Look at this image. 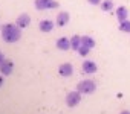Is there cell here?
Masks as SVG:
<instances>
[{
  "label": "cell",
  "mask_w": 130,
  "mask_h": 114,
  "mask_svg": "<svg viewBox=\"0 0 130 114\" xmlns=\"http://www.w3.org/2000/svg\"><path fill=\"white\" fill-rule=\"evenodd\" d=\"M2 38L6 43H17L22 38V27H19L17 24L12 23H6L2 26Z\"/></svg>",
  "instance_id": "cell-1"
},
{
  "label": "cell",
  "mask_w": 130,
  "mask_h": 114,
  "mask_svg": "<svg viewBox=\"0 0 130 114\" xmlns=\"http://www.w3.org/2000/svg\"><path fill=\"white\" fill-rule=\"evenodd\" d=\"M95 88H96V85H95V82L92 79H84L77 85V90L80 93H83V94H90V93L95 91Z\"/></svg>",
  "instance_id": "cell-2"
},
{
  "label": "cell",
  "mask_w": 130,
  "mask_h": 114,
  "mask_svg": "<svg viewBox=\"0 0 130 114\" xmlns=\"http://www.w3.org/2000/svg\"><path fill=\"white\" fill-rule=\"evenodd\" d=\"M58 2L55 0H35V8L38 11H44V9H55L58 8Z\"/></svg>",
  "instance_id": "cell-3"
},
{
  "label": "cell",
  "mask_w": 130,
  "mask_h": 114,
  "mask_svg": "<svg viewBox=\"0 0 130 114\" xmlns=\"http://www.w3.org/2000/svg\"><path fill=\"white\" fill-rule=\"evenodd\" d=\"M80 100H81V93L77 90V91H69L68 93V96H66V103H68V106H77L78 103H80Z\"/></svg>",
  "instance_id": "cell-4"
},
{
  "label": "cell",
  "mask_w": 130,
  "mask_h": 114,
  "mask_svg": "<svg viewBox=\"0 0 130 114\" xmlns=\"http://www.w3.org/2000/svg\"><path fill=\"white\" fill-rule=\"evenodd\" d=\"M12 70H14V63L11 61V60H3L2 61V64H0V72H2V75H5V76H9L11 73H12Z\"/></svg>",
  "instance_id": "cell-5"
},
{
  "label": "cell",
  "mask_w": 130,
  "mask_h": 114,
  "mask_svg": "<svg viewBox=\"0 0 130 114\" xmlns=\"http://www.w3.org/2000/svg\"><path fill=\"white\" fill-rule=\"evenodd\" d=\"M58 73H60L61 76H64V78L72 76V73H74V67H72V64H69V63L61 64V66L58 67Z\"/></svg>",
  "instance_id": "cell-6"
},
{
  "label": "cell",
  "mask_w": 130,
  "mask_h": 114,
  "mask_svg": "<svg viewBox=\"0 0 130 114\" xmlns=\"http://www.w3.org/2000/svg\"><path fill=\"white\" fill-rule=\"evenodd\" d=\"M15 24H17L19 27L25 29V27H28V26L31 24V17H29L28 14H20V15L17 17V20H15Z\"/></svg>",
  "instance_id": "cell-7"
},
{
  "label": "cell",
  "mask_w": 130,
  "mask_h": 114,
  "mask_svg": "<svg viewBox=\"0 0 130 114\" xmlns=\"http://www.w3.org/2000/svg\"><path fill=\"white\" fill-rule=\"evenodd\" d=\"M81 72L87 73V75H92V73L96 72V64L93 61H84L83 66H81Z\"/></svg>",
  "instance_id": "cell-8"
},
{
  "label": "cell",
  "mask_w": 130,
  "mask_h": 114,
  "mask_svg": "<svg viewBox=\"0 0 130 114\" xmlns=\"http://www.w3.org/2000/svg\"><path fill=\"white\" fill-rule=\"evenodd\" d=\"M69 20H71L69 12H66V11L58 12V15H57V24H58V26H66V24L69 23Z\"/></svg>",
  "instance_id": "cell-9"
},
{
  "label": "cell",
  "mask_w": 130,
  "mask_h": 114,
  "mask_svg": "<svg viewBox=\"0 0 130 114\" xmlns=\"http://www.w3.org/2000/svg\"><path fill=\"white\" fill-rule=\"evenodd\" d=\"M38 27H40V31H41V32L49 34V32L54 29V23H52L51 20H41V21H40V24H38Z\"/></svg>",
  "instance_id": "cell-10"
},
{
  "label": "cell",
  "mask_w": 130,
  "mask_h": 114,
  "mask_svg": "<svg viewBox=\"0 0 130 114\" xmlns=\"http://www.w3.org/2000/svg\"><path fill=\"white\" fill-rule=\"evenodd\" d=\"M57 49H60V50H69L71 49V40H68V38H58L57 40Z\"/></svg>",
  "instance_id": "cell-11"
},
{
  "label": "cell",
  "mask_w": 130,
  "mask_h": 114,
  "mask_svg": "<svg viewBox=\"0 0 130 114\" xmlns=\"http://www.w3.org/2000/svg\"><path fill=\"white\" fill-rule=\"evenodd\" d=\"M116 17H118L119 23L124 21V20H127V17H128V11H127V8H125V6H119V8H116Z\"/></svg>",
  "instance_id": "cell-12"
},
{
  "label": "cell",
  "mask_w": 130,
  "mask_h": 114,
  "mask_svg": "<svg viewBox=\"0 0 130 114\" xmlns=\"http://www.w3.org/2000/svg\"><path fill=\"white\" fill-rule=\"evenodd\" d=\"M80 47H81V37H80V35H74V37L71 38V49L78 52Z\"/></svg>",
  "instance_id": "cell-13"
},
{
  "label": "cell",
  "mask_w": 130,
  "mask_h": 114,
  "mask_svg": "<svg viewBox=\"0 0 130 114\" xmlns=\"http://www.w3.org/2000/svg\"><path fill=\"white\" fill-rule=\"evenodd\" d=\"M81 44L87 46L89 49H93L95 47V40L92 37H89V35H84V37H81Z\"/></svg>",
  "instance_id": "cell-14"
},
{
  "label": "cell",
  "mask_w": 130,
  "mask_h": 114,
  "mask_svg": "<svg viewBox=\"0 0 130 114\" xmlns=\"http://www.w3.org/2000/svg\"><path fill=\"white\" fill-rule=\"evenodd\" d=\"M101 9L103 11H112L113 9V0H104V2H101Z\"/></svg>",
  "instance_id": "cell-15"
},
{
  "label": "cell",
  "mask_w": 130,
  "mask_h": 114,
  "mask_svg": "<svg viewBox=\"0 0 130 114\" xmlns=\"http://www.w3.org/2000/svg\"><path fill=\"white\" fill-rule=\"evenodd\" d=\"M119 31L128 34V32H130V20H124V21H121V23H119Z\"/></svg>",
  "instance_id": "cell-16"
},
{
  "label": "cell",
  "mask_w": 130,
  "mask_h": 114,
  "mask_svg": "<svg viewBox=\"0 0 130 114\" xmlns=\"http://www.w3.org/2000/svg\"><path fill=\"white\" fill-rule=\"evenodd\" d=\"M89 52H90V49H89L87 46H83V44H81V47L78 49V53H80L81 56H87V55H89Z\"/></svg>",
  "instance_id": "cell-17"
},
{
  "label": "cell",
  "mask_w": 130,
  "mask_h": 114,
  "mask_svg": "<svg viewBox=\"0 0 130 114\" xmlns=\"http://www.w3.org/2000/svg\"><path fill=\"white\" fill-rule=\"evenodd\" d=\"M87 2H89L90 5H93V6H96V5H101V0H87Z\"/></svg>",
  "instance_id": "cell-18"
},
{
  "label": "cell",
  "mask_w": 130,
  "mask_h": 114,
  "mask_svg": "<svg viewBox=\"0 0 130 114\" xmlns=\"http://www.w3.org/2000/svg\"><path fill=\"white\" fill-rule=\"evenodd\" d=\"M3 60H5V55L2 53V50H0V64H2V61H3Z\"/></svg>",
  "instance_id": "cell-19"
},
{
  "label": "cell",
  "mask_w": 130,
  "mask_h": 114,
  "mask_svg": "<svg viewBox=\"0 0 130 114\" xmlns=\"http://www.w3.org/2000/svg\"><path fill=\"white\" fill-rule=\"evenodd\" d=\"M2 85H3V78L0 76V87H2Z\"/></svg>",
  "instance_id": "cell-20"
},
{
  "label": "cell",
  "mask_w": 130,
  "mask_h": 114,
  "mask_svg": "<svg viewBox=\"0 0 130 114\" xmlns=\"http://www.w3.org/2000/svg\"><path fill=\"white\" fill-rule=\"evenodd\" d=\"M119 114H130V111H121Z\"/></svg>",
  "instance_id": "cell-21"
}]
</instances>
